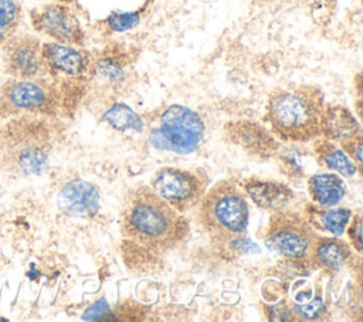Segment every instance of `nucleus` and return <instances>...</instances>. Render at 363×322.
<instances>
[{
	"label": "nucleus",
	"instance_id": "1",
	"mask_svg": "<svg viewBox=\"0 0 363 322\" xmlns=\"http://www.w3.org/2000/svg\"><path fill=\"white\" fill-rule=\"evenodd\" d=\"M187 218L150 186H130L121 206V230L133 243L155 251L177 247L189 235Z\"/></svg>",
	"mask_w": 363,
	"mask_h": 322
},
{
	"label": "nucleus",
	"instance_id": "2",
	"mask_svg": "<svg viewBox=\"0 0 363 322\" xmlns=\"http://www.w3.org/2000/svg\"><path fill=\"white\" fill-rule=\"evenodd\" d=\"M323 106L325 95L319 87L291 84L275 88L268 95L265 121L279 142L306 143L320 136Z\"/></svg>",
	"mask_w": 363,
	"mask_h": 322
},
{
	"label": "nucleus",
	"instance_id": "3",
	"mask_svg": "<svg viewBox=\"0 0 363 322\" xmlns=\"http://www.w3.org/2000/svg\"><path fill=\"white\" fill-rule=\"evenodd\" d=\"M52 118L21 115L9 118L7 126L0 129V165L9 173L20 177L41 174L51 155Z\"/></svg>",
	"mask_w": 363,
	"mask_h": 322
},
{
	"label": "nucleus",
	"instance_id": "4",
	"mask_svg": "<svg viewBox=\"0 0 363 322\" xmlns=\"http://www.w3.org/2000/svg\"><path fill=\"white\" fill-rule=\"evenodd\" d=\"M197 209V218L211 243L245 234L250 207L242 189L230 179L207 187Z\"/></svg>",
	"mask_w": 363,
	"mask_h": 322
},
{
	"label": "nucleus",
	"instance_id": "5",
	"mask_svg": "<svg viewBox=\"0 0 363 322\" xmlns=\"http://www.w3.org/2000/svg\"><path fill=\"white\" fill-rule=\"evenodd\" d=\"M61 111L60 91L48 77H9L0 87V119L21 115L55 118Z\"/></svg>",
	"mask_w": 363,
	"mask_h": 322
},
{
	"label": "nucleus",
	"instance_id": "6",
	"mask_svg": "<svg viewBox=\"0 0 363 322\" xmlns=\"http://www.w3.org/2000/svg\"><path fill=\"white\" fill-rule=\"evenodd\" d=\"M41 55L47 77L60 91L64 109L68 98L78 96L79 91H82L91 77H94V55L84 47L55 41L41 43Z\"/></svg>",
	"mask_w": 363,
	"mask_h": 322
},
{
	"label": "nucleus",
	"instance_id": "7",
	"mask_svg": "<svg viewBox=\"0 0 363 322\" xmlns=\"http://www.w3.org/2000/svg\"><path fill=\"white\" fill-rule=\"evenodd\" d=\"M204 131V122L196 111L172 104L149 122V140L156 149L187 155L200 146Z\"/></svg>",
	"mask_w": 363,
	"mask_h": 322
},
{
	"label": "nucleus",
	"instance_id": "8",
	"mask_svg": "<svg viewBox=\"0 0 363 322\" xmlns=\"http://www.w3.org/2000/svg\"><path fill=\"white\" fill-rule=\"evenodd\" d=\"M316 235V230L302 213L282 207L271 213L264 241L271 251L285 260L308 261Z\"/></svg>",
	"mask_w": 363,
	"mask_h": 322
},
{
	"label": "nucleus",
	"instance_id": "9",
	"mask_svg": "<svg viewBox=\"0 0 363 322\" xmlns=\"http://www.w3.org/2000/svg\"><path fill=\"white\" fill-rule=\"evenodd\" d=\"M150 187L183 214L199 206L208 187V174L200 167L163 166L152 176Z\"/></svg>",
	"mask_w": 363,
	"mask_h": 322
},
{
	"label": "nucleus",
	"instance_id": "10",
	"mask_svg": "<svg viewBox=\"0 0 363 322\" xmlns=\"http://www.w3.org/2000/svg\"><path fill=\"white\" fill-rule=\"evenodd\" d=\"M33 28L50 41L84 47L85 31L69 4L50 1L30 11Z\"/></svg>",
	"mask_w": 363,
	"mask_h": 322
},
{
	"label": "nucleus",
	"instance_id": "11",
	"mask_svg": "<svg viewBox=\"0 0 363 322\" xmlns=\"http://www.w3.org/2000/svg\"><path fill=\"white\" fill-rule=\"evenodd\" d=\"M1 58L4 71L9 77H47L45 64L41 55V41L35 35L14 33L1 45Z\"/></svg>",
	"mask_w": 363,
	"mask_h": 322
},
{
	"label": "nucleus",
	"instance_id": "12",
	"mask_svg": "<svg viewBox=\"0 0 363 322\" xmlns=\"http://www.w3.org/2000/svg\"><path fill=\"white\" fill-rule=\"evenodd\" d=\"M225 138L245 153L258 159L275 157L282 142L269 129L252 119H234L224 125Z\"/></svg>",
	"mask_w": 363,
	"mask_h": 322
},
{
	"label": "nucleus",
	"instance_id": "13",
	"mask_svg": "<svg viewBox=\"0 0 363 322\" xmlns=\"http://www.w3.org/2000/svg\"><path fill=\"white\" fill-rule=\"evenodd\" d=\"M57 206L67 216L89 218L99 211V193L94 184L72 179L60 189Z\"/></svg>",
	"mask_w": 363,
	"mask_h": 322
},
{
	"label": "nucleus",
	"instance_id": "14",
	"mask_svg": "<svg viewBox=\"0 0 363 322\" xmlns=\"http://www.w3.org/2000/svg\"><path fill=\"white\" fill-rule=\"evenodd\" d=\"M353 260V248L340 237L316 235L308 261L313 268H319L329 275L340 272Z\"/></svg>",
	"mask_w": 363,
	"mask_h": 322
},
{
	"label": "nucleus",
	"instance_id": "15",
	"mask_svg": "<svg viewBox=\"0 0 363 322\" xmlns=\"http://www.w3.org/2000/svg\"><path fill=\"white\" fill-rule=\"evenodd\" d=\"M133 61L135 52L129 47L116 41L109 43L94 55V75H98L111 84H121L128 78Z\"/></svg>",
	"mask_w": 363,
	"mask_h": 322
},
{
	"label": "nucleus",
	"instance_id": "16",
	"mask_svg": "<svg viewBox=\"0 0 363 322\" xmlns=\"http://www.w3.org/2000/svg\"><path fill=\"white\" fill-rule=\"evenodd\" d=\"M240 187L247 193L251 201L262 210L274 211L288 207L295 199L294 190L288 184L277 180L250 176L241 180Z\"/></svg>",
	"mask_w": 363,
	"mask_h": 322
},
{
	"label": "nucleus",
	"instance_id": "17",
	"mask_svg": "<svg viewBox=\"0 0 363 322\" xmlns=\"http://www.w3.org/2000/svg\"><path fill=\"white\" fill-rule=\"evenodd\" d=\"M319 132L322 138L335 143H342L362 132V128L347 106L335 102H325L319 121Z\"/></svg>",
	"mask_w": 363,
	"mask_h": 322
},
{
	"label": "nucleus",
	"instance_id": "18",
	"mask_svg": "<svg viewBox=\"0 0 363 322\" xmlns=\"http://www.w3.org/2000/svg\"><path fill=\"white\" fill-rule=\"evenodd\" d=\"M308 194L319 207H335L346 196V184L335 172H320L308 177Z\"/></svg>",
	"mask_w": 363,
	"mask_h": 322
},
{
	"label": "nucleus",
	"instance_id": "19",
	"mask_svg": "<svg viewBox=\"0 0 363 322\" xmlns=\"http://www.w3.org/2000/svg\"><path fill=\"white\" fill-rule=\"evenodd\" d=\"M312 153L320 167L328 169L329 172H335L339 176L352 177L360 172L356 163L345 153L340 146H337V143L330 142L322 136L312 140Z\"/></svg>",
	"mask_w": 363,
	"mask_h": 322
},
{
	"label": "nucleus",
	"instance_id": "20",
	"mask_svg": "<svg viewBox=\"0 0 363 322\" xmlns=\"http://www.w3.org/2000/svg\"><path fill=\"white\" fill-rule=\"evenodd\" d=\"M353 211L346 207H319L316 204L306 207L305 217L311 224L328 231L332 235L340 237L349 224Z\"/></svg>",
	"mask_w": 363,
	"mask_h": 322
},
{
	"label": "nucleus",
	"instance_id": "21",
	"mask_svg": "<svg viewBox=\"0 0 363 322\" xmlns=\"http://www.w3.org/2000/svg\"><path fill=\"white\" fill-rule=\"evenodd\" d=\"M102 122H106L116 131H136L142 132L145 122L130 106L123 102H113L101 116Z\"/></svg>",
	"mask_w": 363,
	"mask_h": 322
},
{
	"label": "nucleus",
	"instance_id": "22",
	"mask_svg": "<svg viewBox=\"0 0 363 322\" xmlns=\"http://www.w3.org/2000/svg\"><path fill=\"white\" fill-rule=\"evenodd\" d=\"M278 159V166L282 174H285L291 180H298L303 176V166L301 159L303 157V150L296 143H289L288 146L279 148L278 153L275 155Z\"/></svg>",
	"mask_w": 363,
	"mask_h": 322
},
{
	"label": "nucleus",
	"instance_id": "23",
	"mask_svg": "<svg viewBox=\"0 0 363 322\" xmlns=\"http://www.w3.org/2000/svg\"><path fill=\"white\" fill-rule=\"evenodd\" d=\"M211 245L223 258H238L244 254H251L258 251L257 245L248 237H245V234H241L238 237L228 238L224 241H218V243H211Z\"/></svg>",
	"mask_w": 363,
	"mask_h": 322
},
{
	"label": "nucleus",
	"instance_id": "24",
	"mask_svg": "<svg viewBox=\"0 0 363 322\" xmlns=\"http://www.w3.org/2000/svg\"><path fill=\"white\" fill-rule=\"evenodd\" d=\"M140 21L139 11H112L104 18V26L111 33H123L136 27Z\"/></svg>",
	"mask_w": 363,
	"mask_h": 322
},
{
	"label": "nucleus",
	"instance_id": "25",
	"mask_svg": "<svg viewBox=\"0 0 363 322\" xmlns=\"http://www.w3.org/2000/svg\"><path fill=\"white\" fill-rule=\"evenodd\" d=\"M23 18V10L17 0H0V26L17 33Z\"/></svg>",
	"mask_w": 363,
	"mask_h": 322
},
{
	"label": "nucleus",
	"instance_id": "26",
	"mask_svg": "<svg viewBox=\"0 0 363 322\" xmlns=\"http://www.w3.org/2000/svg\"><path fill=\"white\" fill-rule=\"evenodd\" d=\"M340 148L345 150V153L356 163L359 170L362 169V146H363V136L362 132L357 135L349 138L347 140L339 143Z\"/></svg>",
	"mask_w": 363,
	"mask_h": 322
},
{
	"label": "nucleus",
	"instance_id": "27",
	"mask_svg": "<svg viewBox=\"0 0 363 322\" xmlns=\"http://www.w3.org/2000/svg\"><path fill=\"white\" fill-rule=\"evenodd\" d=\"M346 231L350 241V247L357 252H360L362 251V214L360 213L352 214L349 224L346 227Z\"/></svg>",
	"mask_w": 363,
	"mask_h": 322
},
{
	"label": "nucleus",
	"instance_id": "28",
	"mask_svg": "<svg viewBox=\"0 0 363 322\" xmlns=\"http://www.w3.org/2000/svg\"><path fill=\"white\" fill-rule=\"evenodd\" d=\"M111 309H109V305L106 304L105 299H99L98 302H95L92 306H89L82 318L86 319V321H96V319H106V318H112L111 315Z\"/></svg>",
	"mask_w": 363,
	"mask_h": 322
},
{
	"label": "nucleus",
	"instance_id": "29",
	"mask_svg": "<svg viewBox=\"0 0 363 322\" xmlns=\"http://www.w3.org/2000/svg\"><path fill=\"white\" fill-rule=\"evenodd\" d=\"M13 34H14L13 31H10V30L4 28L3 26H0V48H1V45L9 40V37L13 35Z\"/></svg>",
	"mask_w": 363,
	"mask_h": 322
},
{
	"label": "nucleus",
	"instance_id": "30",
	"mask_svg": "<svg viewBox=\"0 0 363 322\" xmlns=\"http://www.w3.org/2000/svg\"><path fill=\"white\" fill-rule=\"evenodd\" d=\"M50 1H55V3H64V4H71L74 0H50Z\"/></svg>",
	"mask_w": 363,
	"mask_h": 322
},
{
	"label": "nucleus",
	"instance_id": "31",
	"mask_svg": "<svg viewBox=\"0 0 363 322\" xmlns=\"http://www.w3.org/2000/svg\"><path fill=\"white\" fill-rule=\"evenodd\" d=\"M0 129H1V125H0Z\"/></svg>",
	"mask_w": 363,
	"mask_h": 322
}]
</instances>
